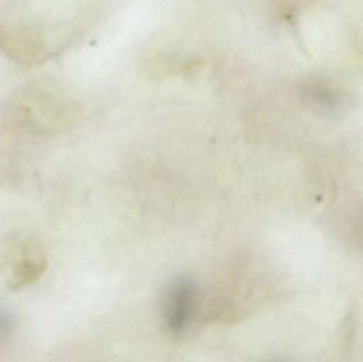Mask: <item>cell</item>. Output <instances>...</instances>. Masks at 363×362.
Returning a JSON list of instances; mask_svg holds the SVG:
<instances>
[{"label": "cell", "instance_id": "cell-2", "mask_svg": "<svg viewBox=\"0 0 363 362\" xmlns=\"http://www.w3.org/2000/svg\"><path fill=\"white\" fill-rule=\"evenodd\" d=\"M15 321L12 315L0 308V348L8 342L14 332Z\"/></svg>", "mask_w": 363, "mask_h": 362}, {"label": "cell", "instance_id": "cell-1", "mask_svg": "<svg viewBox=\"0 0 363 362\" xmlns=\"http://www.w3.org/2000/svg\"><path fill=\"white\" fill-rule=\"evenodd\" d=\"M196 286L188 278H179L168 286L164 301V320L174 335H181L191 325L196 310Z\"/></svg>", "mask_w": 363, "mask_h": 362}]
</instances>
